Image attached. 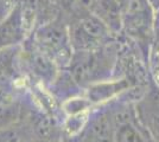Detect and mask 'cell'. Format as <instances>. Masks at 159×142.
<instances>
[{
  "label": "cell",
  "mask_w": 159,
  "mask_h": 142,
  "mask_svg": "<svg viewBox=\"0 0 159 142\" xmlns=\"http://www.w3.org/2000/svg\"><path fill=\"white\" fill-rule=\"evenodd\" d=\"M148 1H150V4L152 5L153 8H154V11L159 7V0H148Z\"/></svg>",
  "instance_id": "obj_12"
},
{
  "label": "cell",
  "mask_w": 159,
  "mask_h": 142,
  "mask_svg": "<svg viewBox=\"0 0 159 142\" xmlns=\"http://www.w3.org/2000/svg\"><path fill=\"white\" fill-rule=\"evenodd\" d=\"M68 23L74 51L95 50L116 39V34L96 13L87 14Z\"/></svg>",
  "instance_id": "obj_5"
},
{
  "label": "cell",
  "mask_w": 159,
  "mask_h": 142,
  "mask_svg": "<svg viewBox=\"0 0 159 142\" xmlns=\"http://www.w3.org/2000/svg\"><path fill=\"white\" fill-rule=\"evenodd\" d=\"M34 136L30 126L23 121L13 127L0 130V142H34Z\"/></svg>",
  "instance_id": "obj_10"
},
{
  "label": "cell",
  "mask_w": 159,
  "mask_h": 142,
  "mask_svg": "<svg viewBox=\"0 0 159 142\" xmlns=\"http://www.w3.org/2000/svg\"><path fill=\"white\" fill-rule=\"evenodd\" d=\"M145 87L133 88L109 102L114 121V142H156L135 108V101Z\"/></svg>",
  "instance_id": "obj_3"
},
{
  "label": "cell",
  "mask_w": 159,
  "mask_h": 142,
  "mask_svg": "<svg viewBox=\"0 0 159 142\" xmlns=\"http://www.w3.org/2000/svg\"><path fill=\"white\" fill-rule=\"evenodd\" d=\"M45 1L48 0H20V17L27 37H30L39 25L45 23L43 18V14L47 13Z\"/></svg>",
  "instance_id": "obj_9"
},
{
  "label": "cell",
  "mask_w": 159,
  "mask_h": 142,
  "mask_svg": "<svg viewBox=\"0 0 159 142\" xmlns=\"http://www.w3.org/2000/svg\"><path fill=\"white\" fill-rule=\"evenodd\" d=\"M49 1H51V2H53V4H55V2H58V0H49Z\"/></svg>",
  "instance_id": "obj_14"
},
{
  "label": "cell",
  "mask_w": 159,
  "mask_h": 142,
  "mask_svg": "<svg viewBox=\"0 0 159 142\" xmlns=\"http://www.w3.org/2000/svg\"><path fill=\"white\" fill-rule=\"evenodd\" d=\"M33 44L49 56L60 69L70 64L74 49L70 39L69 23L63 15H58L37 27L29 37Z\"/></svg>",
  "instance_id": "obj_4"
},
{
  "label": "cell",
  "mask_w": 159,
  "mask_h": 142,
  "mask_svg": "<svg viewBox=\"0 0 159 142\" xmlns=\"http://www.w3.org/2000/svg\"><path fill=\"white\" fill-rule=\"evenodd\" d=\"M147 67L151 78L159 87V28L154 30V38L150 49Z\"/></svg>",
  "instance_id": "obj_11"
},
{
  "label": "cell",
  "mask_w": 159,
  "mask_h": 142,
  "mask_svg": "<svg viewBox=\"0 0 159 142\" xmlns=\"http://www.w3.org/2000/svg\"><path fill=\"white\" fill-rule=\"evenodd\" d=\"M34 142H45V141H34Z\"/></svg>",
  "instance_id": "obj_15"
},
{
  "label": "cell",
  "mask_w": 159,
  "mask_h": 142,
  "mask_svg": "<svg viewBox=\"0 0 159 142\" xmlns=\"http://www.w3.org/2000/svg\"><path fill=\"white\" fill-rule=\"evenodd\" d=\"M106 1H108V0H98V5H100V4H103V2H106Z\"/></svg>",
  "instance_id": "obj_13"
},
{
  "label": "cell",
  "mask_w": 159,
  "mask_h": 142,
  "mask_svg": "<svg viewBox=\"0 0 159 142\" xmlns=\"http://www.w3.org/2000/svg\"><path fill=\"white\" fill-rule=\"evenodd\" d=\"M20 61L24 74L27 76L30 82L43 85L47 89L55 82L60 74L61 69L57 64L43 51H40L29 37L21 44Z\"/></svg>",
  "instance_id": "obj_6"
},
{
  "label": "cell",
  "mask_w": 159,
  "mask_h": 142,
  "mask_svg": "<svg viewBox=\"0 0 159 142\" xmlns=\"http://www.w3.org/2000/svg\"><path fill=\"white\" fill-rule=\"evenodd\" d=\"M109 102L94 107L84 127L76 135L61 142H114V121Z\"/></svg>",
  "instance_id": "obj_7"
},
{
  "label": "cell",
  "mask_w": 159,
  "mask_h": 142,
  "mask_svg": "<svg viewBox=\"0 0 159 142\" xmlns=\"http://www.w3.org/2000/svg\"><path fill=\"white\" fill-rule=\"evenodd\" d=\"M156 11L148 0H126L121 36L135 47L146 64L154 38Z\"/></svg>",
  "instance_id": "obj_2"
},
{
  "label": "cell",
  "mask_w": 159,
  "mask_h": 142,
  "mask_svg": "<svg viewBox=\"0 0 159 142\" xmlns=\"http://www.w3.org/2000/svg\"><path fill=\"white\" fill-rule=\"evenodd\" d=\"M26 38V32L20 17L19 4H17L0 20V50L20 45Z\"/></svg>",
  "instance_id": "obj_8"
},
{
  "label": "cell",
  "mask_w": 159,
  "mask_h": 142,
  "mask_svg": "<svg viewBox=\"0 0 159 142\" xmlns=\"http://www.w3.org/2000/svg\"><path fill=\"white\" fill-rule=\"evenodd\" d=\"M120 41H115L89 51H74L68 70L81 88L119 76Z\"/></svg>",
  "instance_id": "obj_1"
}]
</instances>
